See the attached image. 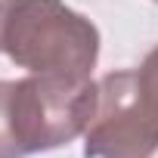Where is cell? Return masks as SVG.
I'll return each instance as SVG.
<instances>
[{
	"label": "cell",
	"mask_w": 158,
	"mask_h": 158,
	"mask_svg": "<svg viewBox=\"0 0 158 158\" xmlns=\"http://www.w3.org/2000/svg\"><path fill=\"white\" fill-rule=\"evenodd\" d=\"M3 53L31 74L84 81L99 59V31L62 0H19Z\"/></svg>",
	"instance_id": "6da1fadb"
},
{
	"label": "cell",
	"mask_w": 158,
	"mask_h": 158,
	"mask_svg": "<svg viewBox=\"0 0 158 158\" xmlns=\"http://www.w3.org/2000/svg\"><path fill=\"white\" fill-rule=\"evenodd\" d=\"M99 87L84 77H59V74H28L13 81L10 118L22 155L50 152L68 146L81 136L93 121Z\"/></svg>",
	"instance_id": "7a4b0ae2"
},
{
	"label": "cell",
	"mask_w": 158,
	"mask_h": 158,
	"mask_svg": "<svg viewBox=\"0 0 158 158\" xmlns=\"http://www.w3.org/2000/svg\"><path fill=\"white\" fill-rule=\"evenodd\" d=\"M96 87L99 99L84 130V158H152L158 149V115L143 96L136 68L109 71Z\"/></svg>",
	"instance_id": "3957f363"
},
{
	"label": "cell",
	"mask_w": 158,
	"mask_h": 158,
	"mask_svg": "<svg viewBox=\"0 0 158 158\" xmlns=\"http://www.w3.org/2000/svg\"><path fill=\"white\" fill-rule=\"evenodd\" d=\"M10 93H13V81H0V158H25L19 149V139L13 133Z\"/></svg>",
	"instance_id": "277c9868"
},
{
	"label": "cell",
	"mask_w": 158,
	"mask_h": 158,
	"mask_svg": "<svg viewBox=\"0 0 158 158\" xmlns=\"http://www.w3.org/2000/svg\"><path fill=\"white\" fill-rule=\"evenodd\" d=\"M136 77H139V87H143L146 102H149V106H152V112L158 115V47L146 53L143 65L136 68Z\"/></svg>",
	"instance_id": "5b68a950"
},
{
	"label": "cell",
	"mask_w": 158,
	"mask_h": 158,
	"mask_svg": "<svg viewBox=\"0 0 158 158\" xmlns=\"http://www.w3.org/2000/svg\"><path fill=\"white\" fill-rule=\"evenodd\" d=\"M19 6V0H0V53H3V44H6V28H10V19Z\"/></svg>",
	"instance_id": "8992f818"
},
{
	"label": "cell",
	"mask_w": 158,
	"mask_h": 158,
	"mask_svg": "<svg viewBox=\"0 0 158 158\" xmlns=\"http://www.w3.org/2000/svg\"><path fill=\"white\" fill-rule=\"evenodd\" d=\"M155 3H158V0H155Z\"/></svg>",
	"instance_id": "52a82bcc"
}]
</instances>
